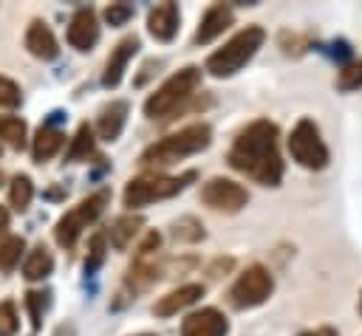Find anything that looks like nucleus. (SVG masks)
<instances>
[{
	"instance_id": "f257e3e1",
	"label": "nucleus",
	"mask_w": 362,
	"mask_h": 336,
	"mask_svg": "<svg viewBox=\"0 0 362 336\" xmlns=\"http://www.w3.org/2000/svg\"><path fill=\"white\" fill-rule=\"evenodd\" d=\"M226 161L232 169L257 181L260 186H280L286 164L280 155V130L269 119L249 121L232 141Z\"/></svg>"
},
{
	"instance_id": "f03ea898",
	"label": "nucleus",
	"mask_w": 362,
	"mask_h": 336,
	"mask_svg": "<svg viewBox=\"0 0 362 336\" xmlns=\"http://www.w3.org/2000/svg\"><path fill=\"white\" fill-rule=\"evenodd\" d=\"M209 144H212V127L206 121H195V124H187V127H181V130L153 141L139 155V164L150 167V169L170 167V164H178L181 158H189V155L206 150Z\"/></svg>"
},
{
	"instance_id": "7ed1b4c3",
	"label": "nucleus",
	"mask_w": 362,
	"mask_h": 336,
	"mask_svg": "<svg viewBox=\"0 0 362 336\" xmlns=\"http://www.w3.org/2000/svg\"><path fill=\"white\" fill-rule=\"evenodd\" d=\"M263 40H266V31L260 25H246L240 28L235 37H229L218 51H212L206 56V71L218 79H226V76H235L260 48H263Z\"/></svg>"
},
{
	"instance_id": "20e7f679",
	"label": "nucleus",
	"mask_w": 362,
	"mask_h": 336,
	"mask_svg": "<svg viewBox=\"0 0 362 336\" xmlns=\"http://www.w3.org/2000/svg\"><path fill=\"white\" fill-rule=\"evenodd\" d=\"M201 85V68L187 65L181 71H175L170 79H164L144 102V116L147 119H167L170 113H175Z\"/></svg>"
},
{
	"instance_id": "39448f33",
	"label": "nucleus",
	"mask_w": 362,
	"mask_h": 336,
	"mask_svg": "<svg viewBox=\"0 0 362 336\" xmlns=\"http://www.w3.org/2000/svg\"><path fill=\"white\" fill-rule=\"evenodd\" d=\"M189 181H195V172L192 169H187L184 175H158V172L139 175V178H130L127 181L122 200H124L127 209H141V206H150L156 200H167V198L184 192Z\"/></svg>"
},
{
	"instance_id": "423d86ee",
	"label": "nucleus",
	"mask_w": 362,
	"mask_h": 336,
	"mask_svg": "<svg viewBox=\"0 0 362 336\" xmlns=\"http://www.w3.org/2000/svg\"><path fill=\"white\" fill-rule=\"evenodd\" d=\"M107 203H110V189H107V186H102V189H96L93 195L82 198L74 209H68V212L57 220V229H54L57 243H59L62 248H74L76 240H79V234L105 212Z\"/></svg>"
},
{
	"instance_id": "0eeeda50",
	"label": "nucleus",
	"mask_w": 362,
	"mask_h": 336,
	"mask_svg": "<svg viewBox=\"0 0 362 336\" xmlns=\"http://www.w3.org/2000/svg\"><path fill=\"white\" fill-rule=\"evenodd\" d=\"M274 294V277L266 265L260 263H252L246 265L238 280L229 285L226 291V302L235 308V311H249V308H257L263 305L269 296Z\"/></svg>"
},
{
	"instance_id": "6e6552de",
	"label": "nucleus",
	"mask_w": 362,
	"mask_h": 336,
	"mask_svg": "<svg viewBox=\"0 0 362 336\" xmlns=\"http://www.w3.org/2000/svg\"><path fill=\"white\" fill-rule=\"evenodd\" d=\"M288 152H291V158H294L300 167H305V169H325L328 161H331L328 144L322 141L317 121L308 119V116H303V119L291 127V133H288Z\"/></svg>"
},
{
	"instance_id": "1a4fd4ad",
	"label": "nucleus",
	"mask_w": 362,
	"mask_h": 336,
	"mask_svg": "<svg viewBox=\"0 0 362 336\" xmlns=\"http://www.w3.org/2000/svg\"><path fill=\"white\" fill-rule=\"evenodd\" d=\"M158 246H161V234L158 232H150L141 240V246H139V251H136V257H133V263L127 268V277H124V285L133 294L147 291L164 274V265L158 260Z\"/></svg>"
},
{
	"instance_id": "9d476101",
	"label": "nucleus",
	"mask_w": 362,
	"mask_h": 336,
	"mask_svg": "<svg viewBox=\"0 0 362 336\" xmlns=\"http://www.w3.org/2000/svg\"><path fill=\"white\" fill-rule=\"evenodd\" d=\"M201 200L215 209V212H226V215H235L240 212L246 203H249V192L246 186H240L238 181L232 178H209L204 186H201Z\"/></svg>"
},
{
	"instance_id": "9b49d317",
	"label": "nucleus",
	"mask_w": 362,
	"mask_h": 336,
	"mask_svg": "<svg viewBox=\"0 0 362 336\" xmlns=\"http://www.w3.org/2000/svg\"><path fill=\"white\" fill-rule=\"evenodd\" d=\"M226 333H229V319L218 308L192 311L181 322V336H226Z\"/></svg>"
},
{
	"instance_id": "f8f14e48",
	"label": "nucleus",
	"mask_w": 362,
	"mask_h": 336,
	"mask_svg": "<svg viewBox=\"0 0 362 336\" xmlns=\"http://www.w3.org/2000/svg\"><path fill=\"white\" fill-rule=\"evenodd\" d=\"M68 42L76 51H90L99 42V23H96V11L88 8H76L71 23H68Z\"/></svg>"
},
{
	"instance_id": "ddd939ff",
	"label": "nucleus",
	"mask_w": 362,
	"mask_h": 336,
	"mask_svg": "<svg viewBox=\"0 0 362 336\" xmlns=\"http://www.w3.org/2000/svg\"><path fill=\"white\" fill-rule=\"evenodd\" d=\"M232 20H235L232 6H226V3H215V6H209V8L201 14V23H198V28H195L192 42H195V45H206V42H212L215 37H221V34L232 25Z\"/></svg>"
},
{
	"instance_id": "4468645a",
	"label": "nucleus",
	"mask_w": 362,
	"mask_h": 336,
	"mask_svg": "<svg viewBox=\"0 0 362 336\" xmlns=\"http://www.w3.org/2000/svg\"><path fill=\"white\" fill-rule=\"evenodd\" d=\"M139 48H141V42H139L136 34H133V37H124V40L116 42V48H113L110 56H107L105 73H102V85H105V88H116V85L122 82L124 68H127V62L139 54Z\"/></svg>"
},
{
	"instance_id": "2eb2a0df",
	"label": "nucleus",
	"mask_w": 362,
	"mask_h": 336,
	"mask_svg": "<svg viewBox=\"0 0 362 336\" xmlns=\"http://www.w3.org/2000/svg\"><path fill=\"white\" fill-rule=\"evenodd\" d=\"M59 119H62V113H51V119L37 130V136H34V141H31V155H34L37 164L54 158V155L59 152V147L65 144V133L57 127Z\"/></svg>"
},
{
	"instance_id": "dca6fc26",
	"label": "nucleus",
	"mask_w": 362,
	"mask_h": 336,
	"mask_svg": "<svg viewBox=\"0 0 362 336\" xmlns=\"http://www.w3.org/2000/svg\"><path fill=\"white\" fill-rule=\"evenodd\" d=\"M178 3L167 0V3H158L156 8H150L147 14V31L158 40V42H170L175 34H178Z\"/></svg>"
},
{
	"instance_id": "f3484780",
	"label": "nucleus",
	"mask_w": 362,
	"mask_h": 336,
	"mask_svg": "<svg viewBox=\"0 0 362 336\" xmlns=\"http://www.w3.org/2000/svg\"><path fill=\"white\" fill-rule=\"evenodd\" d=\"M127 113H130V104L124 99H113L110 104H105L99 110V121H96V133L102 141H116L127 124Z\"/></svg>"
},
{
	"instance_id": "a211bd4d",
	"label": "nucleus",
	"mask_w": 362,
	"mask_h": 336,
	"mask_svg": "<svg viewBox=\"0 0 362 336\" xmlns=\"http://www.w3.org/2000/svg\"><path fill=\"white\" fill-rule=\"evenodd\" d=\"M201 296H204V285H198V282L181 285V288H175V291L158 296V302L153 305V313H156V316H175L178 311L195 305Z\"/></svg>"
},
{
	"instance_id": "6ab92c4d",
	"label": "nucleus",
	"mask_w": 362,
	"mask_h": 336,
	"mask_svg": "<svg viewBox=\"0 0 362 336\" xmlns=\"http://www.w3.org/2000/svg\"><path fill=\"white\" fill-rule=\"evenodd\" d=\"M25 48L37 59H54L59 54V42H57L54 31L42 20H31V25L25 31Z\"/></svg>"
},
{
	"instance_id": "aec40b11",
	"label": "nucleus",
	"mask_w": 362,
	"mask_h": 336,
	"mask_svg": "<svg viewBox=\"0 0 362 336\" xmlns=\"http://www.w3.org/2000/svg\"><path fill=\"white\" fill-rule=\"evenodd\" d=\"M51 271H54V257H51V251H48L42 243L34 246V248L28 251L25 263H23V277H25V280H45Z\"/></svg>"
},
{
	"instance_id": "412c9836",
	"label": "nucleus",
	"mask_w": 362,
	"mask_h": 336,
	"mask_svg": "<svg viewBox=\"0 0 362 336\" xmlns=\"http://www.w3.org/2000/svg\"><path fill=\"white\" fill-rule=\"evenodd\" d=\"M93 152V127L88 121H82L76 127V136L71 138L68 150H65V164H76V161H88V155Z\"/></svg>"
},
{
	"instance_id": "4be33fe9",
	"label": "nucleus",
	"mask_w": 362,
	"mask_h": 336,
	"mask_svg": "<svg viewBox=\"0 0 362 336\" xmlns=\"http://www.w3.org/2000/svg\"><path fill=\"white\" fill-rule=\"evenodd\" d=\"M139 229H141V217L139 215H122V217H116L113 226H110V243H113V248L124 251L130 246V240L139 234Z\"/></svg>"
},
{
	"instance_id": "5701e85b",
	"label": "nucleus",
	"mask_w": 362,
	"mask_h": 336,
	"mask_svg": "<svg viewBox=\"0 0 362 336\" xmlns=\"http://www.w3.org/2000/svg\"><path fill=\"white\" fill-rule=\"evenodd\" d=\"M31 198H34V184H31V178L23 175V172L14 175L11 184H8V203H11L17 212H25L28 203H31Z\"/></svg>"
},
{
	"instance_id": "b1692460",
	"label": "nucleus",
	"mask_w": 362,
	"mask_h": 336,
	"mask_svg": "<svg viewBox=\"0 0 362 336\" xmlns=\"http://www.w3.org/2000/svg\"><path fill=\"white\" fill-rule=\"evenodd\" d=\"M25 121L20 116H0V138L14 147V150H23L25 147Z\"/></svg>"
},
{
	"instance_id": "393cba45",
	"label": "nucleus",
	"mask_w": 362,
	"mask_h": 336,
	"mask_svg": "<svg viewBox=\"0 0 362 336\" xmlns=\"http://www.w3.org/2000/svg\"><path fill=\"white\" fill-rule=\"evenodd\" d=\"M204 223L198 220V217H178L175 223H173V237L175 240H184V243H198V240H204Z\"/></svg>"
},
{
	"instance_id": "a878e982",
	"label": "nucleus",
	"mask_w": 362,
	"mask_h": 336,
	"mask_svg": "<svg viewBox=\"0 0 362 336\" xmlns=\"http://www.w3.org/2000/svg\"><path fill=\"white\" fill-rule=\"evenodd\" d=\"M51 305V291H28L25 294V308H28V316H31V328L40 330L42 325V313L48 311Z\"/></svg>"
},
{
	"instance_id": "bb28decb",
	"label": "nucleus",
	"mask_w": 362,
	"mask_h": 336,
	"mask_svg": "<svg viewBox=\"0 0 362 336\" xmlns=\"http://www.w3.org/2000/svg\"><path fill=\"white\" fill-rule=\"evenodd\" d=\"M23 248H25V240L23 237H6L0 243V274H8L20 263Z\"/></svg>"
},
{
	"instance_id": "cd10ccee",
	"label": "nucleus",
	"mask_w": 362,
	"mask_h": 336,
	"mask_svg": "<svg viewBox=\"0 0 362 336\" xmlns=\"http://www.w3.org/2000/svg\"><path fill=\"white\" fill-rule=\"evenodd\" d=\"M337 88L339 90H356L362 88V56L354 62H345L337 73Z\"/></svg>"
},
{
	"instance_id": "c85d7f7f",
	"label": "nucleus",
	"mask_w": 362,
	"mask_h": 336,
	"mask_svg": "<svg viewBox=\"0 0 362 336\" xmlns=\"http://www.w3.org/2000/svg\"><path fill=\"white\" fill-rule=\"evenodd\" d=\"M105 263V234H93L90 246H88V257H85V274L93 277Z\"/></svg>"
},
{
	"instance_id": "c756f323",
	"label": "nucleus",
	"mask_w": 362,
	"mask_h": 336,
	"mask_svg": "<svg viewBox=\"0 0 362 336\" xmlns=\"http://www.w3.org/2000/svg\"><path fill=\"white\" fill-rule=\"evenodd\" d=\"M20 328V319H17V308L11 299H3L0 302V336H14Z\"/></svg>"
},
{
	"instance_id": "7c9ffc66",
	"label": "nucleus",
	"mask_w": 362,
	"mask_h": 336,
	"mask_svg": "<svg viewBox=\"0 0 362 336\" xmlns=\"http://www.w3.org/2000/svg\"><path fill=\"white\" fill-rule=\"evenodd\" d=\"M20 102H23L20 85L11 82L8 76H0V107H20Z\"/></svg>"
},
{
	"instance_id": "2f4dec72",
	"label": "nucleus",
	"mask_w": 362,
	"mask_h": 336,
	"mask_svg": "<svg viewBox=\"0 0 362 336\" xmlns=\"http://www.w3.org/2000/svg\"><path fill=\"white\" fill-rule=\"evenodd\" d=\"M133 6L130 3H110L107 8H105V20L110 23V25H124L130 17H133Z\"/></svg>"
},
{
	"instance_id": "473e14b6",
	"label": "nucleus",
	"mask_w": 362,
	"mask_h": 336,
	"mask_svg": "<svg viewBox=\"0 0 362 336\" xmlns=\"http://www.w3.org/2000/svg\"><path fill=\"white\" fill-rule=\"evenodd\" d=\"M232 268V257H226V260H215L212 265H209V277H221V271H229Z\"/></svg>"
},
{
	"instance_id": "72a5a7b5",
	"label": "nucleus",
	"mask_w": 362,
	"mask_h": 336,
	"mask_svg": "<svg viewBox=\"0 0 362 336\" xmlns=\"http://www.w3.org/2000/svg\"><path fill=\"white\" fill-rule=\"evenodd\" d=\"M300 336H339V333H337V328L322 325V328H314V330H303Z\"/></svg>"
},
{
	"instance_id": "f704fd0d",
	"label": "nucleus",
	"mask_w": 362,
	"mask_h": 336,
	"mask_svg": "<svg viewBox=\"0 0 362 336\" xmlns=\"http://www.w3.org/2000/svg\"><path fill=\"white\" fill-rule=\"evenodd\" d=\"M6 229H8V212L6 206H0V234H6Z\"/></svg>"
},
{
	"instance_id": "c9c22d12",
	"label": "nucleus",
	"mask_w": 362,
	"mask_h": 336,
	"mask_svg": "<svg viewBox=\"0 0 362 336\" xmlns=\"http://www.w3.org/2000/svg\"><path fill=\"white\" fill-rule=\"evenodd\" d=\"M359 313H362V294H359Z\"/></svg>"
},
{
	"instance_id": "e433bc0d",
	"label": "nucleus",
	"mask_w": 362,
	"mask_h": 336,
	"mask_svg": "<svg viewBox=\"0 0 362 336\" xmlns=\"http://www.w3.org/2000/svg\"><path fill=\"white\" fill-rule=\"evenodd\" d=\"M139 336H156V333H139Z\"/></svg>"
},
{
	"instance_id": "4c0bfd02",
	"label": "nucleus",
	"mask_w": 362,
	"mask_h": 336,
	"mask_svg": "<svg viewBox=\"0 0 362 336\" xmlns=\"http://www.w3.org/2000/svg\"><path fill=\"white\" fill-rule=\"evenodd\" d=\"M0 184H3V172H0Z\"/></svg>"
},
{
	"instance_id": "58836bf2",
	"label": "nucleus",
	"mask_w": 362,
	"mask_h": 336,
	"mask_svg": "<svg viewBox=\"0 0 362 336\" xmlns=\"http://www.w3.org/2000/svg\"><path fill=\"white\" fill-rule=\"evenodd\" d=\"M0 152H3V147H0Z\"/></svg>"
}]
</instances>
